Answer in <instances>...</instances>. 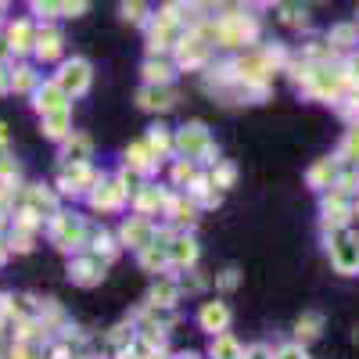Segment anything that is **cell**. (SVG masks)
I'll return each mask as SVG.
<instances>
[{
    "label": "cell",
    "mask_w": 359,
    "mask_h": 359,
    "mask_svg": "<svg viewBox=\"0 0 359 359\" xmlns=\"http://www.w3.org/2000/svg\"><path fill=\"white\" fill-rule=\"evenodd\" d=\"M331 262H334L338 273H359V237H352V233H338V230H334Z\"/></svg>",
    "instance_id": "cell-1"
},
{
    "label": "cell",
    "mask_w": 359,
    "mask_h": 359,
    "mask_svg": "<svg viewBox=\"0 0 359 359\" xmlns=\"http://www.w3.org/2000/svg\"><path fill=\"white\" fill-rule=\"evenodd\" d=\"M86 83H90V69H86V62H72V65H65V72H62V90H86Z\"/></svg>",
    "instance_id": "cell-2"
},
{
    "label": "cell",
    "mask_w": 359,
    "mask_h": 359,
    "mask_svg": "<svg viewBox=\"0 0 359 359\" xmlns=\"http://www.w3.org/2000/svg\"><path fill=\"white\" fill-rule=\"evenodd\" d=\"M320 331H323V316L320 313H306V316H298V323H294L298 341H313V338H320Z\"/></svg>",
    "instance_id": "cell-3"
},
{
    "label": "cell",
    "mask_w": 359,
    "mask_h": 359,
    "mask_svg": "<svg viewBox=\"0 0 359 359\" xmlns=\"http://www.w3.org/2000/svg\"><path fill=\"white\" fill-rule=\"evenodd\" d=\"M338 180V165L331 162V158H323L320 165H313V172H309V184L313 187H331Z\"/></svg>",
    "instance_id": "cell-4"
},
{
    "label": "cell",
    "mask_w": 359,
    "mask_h": 359,
    "mask_svg": "<svg viewBox=\"0 0 359 359\" xmlns=\"http://www.w3.org/2000/svg\"><path fill=\"white\" fill-rule=\"evenodd\" d=\"M226 320H230V313H226L223 306H205V309H201V323L208 327V331H223Z\"/></svg>",
    "instance_id": "cell-5"
},
{
    "label": "cell",
    "mask_w": 359,
    "mask_h": 359,
    "mask_svg": "<svg viewBox=\"0 0 359 359\" xmlns=\"http://www.w3.org/2000/svg\"><path fill=\"white\" fill-rule=\"evenodd\" d=\"M331 43L334 47H355L359 43V25H334L331 29Z\"/></svg>",
    "instance_id": "cell-6"
},
{
    "label": "cell",
    "mask_w": 359,
    "mask_h": 359,
    "mask_svg": "<svg viewBox=\"0 0 359 359\" xmlns=\"http://www.w3.org/2000/svg\"><path fill=\"white\" fill-rule=\"evenodd\" d=\"M341 158L345 162H352V165H359V123L345 133V144H341Z\"/></svg>",
    "instance_id": "cell-7"
},
{
    "label": "cell",
    "mask_w": 359,
    "mask_h": 359,
    "mask_svg": "<svg viewBox=\"0 0 359 359\" xmlns=\"http://www.w3.org/2000/svg\"><path fill=\"white\" fill-rule=\"evenodd\" d=\"M165 108L169 104V94H165V90H147V94H144V108Z\"/></svg>",
    "instance_id": "cell-8"
},
{
    "label": "cell",
    "mask_w": 359,
    "mask_h": 359,
    "mask_svg": "<svg viewBox=\"0 0 359 359\" xmlns=\"http://www.w3.org/2000/svg\"><path fill=\"white\" fill-rule=\"evenodd\" d=\"M57 54V33H43L40 36V57H54Z\"/></svg>",
    "instance_id": "cell-9"
},
{
    "label": "cell",
    "mask_w": 359,
    "mask_h": 359,
    "mask_svg": "<svg viewBox=\"0 0 359 359\" xmlns=\"http://www.w3.org/2000/svg\"><path fill=\"white\" fill-rule=\"evenodd\" d=\"M284 22H291V25H298V22H306V11L298 8V4H284Z\"/></svg>",
    "instance_id": "cell-10"
},
{
    "label": "cell",
    "mask_w": 359,
    "mask_h": 359,
    "mask_svg": "<svg viewBox=\"0 0 359 359\" xmlns=\"http://www.w3.org/2000/svg\"><path fill=\"white\" fill-rule=\"evenodd\" d=\"M176 259H180V262H191V259H194V245H191V241H180Z\"/></svg>",
    "instance_id": "cell-11"
},
{
    "label": "cell",
    "mask_w": 359,
    "mask_h": 359,
    "mask_svg": "<svg viewBox=\"0 0 359 359\" xmlns=\"http://www.w3.org/2000/svg\"><path fill=\"white\" fill-rule=\"evenodd\" d=\"M147 76H151V79H169V65H147Z\"/></svg>",
    "instance_id": "cell-12"
},
{
    "label": "cell",
    "mask_w": 359,
    "mask_h": 359,
    "mask_svg": "<svg viewBox=\"0 0 359 359\" xmlns=\"http://www.w3.org/2000/svg\"><path fill=\"white\" fill-rule=\"evenodd\" d=\"M86 151H90V144H86V140H76V144H69V158H72V155H79V162H83V155H86Z\"/></svg>",
    "instance_id": "cell-13"
},
{
    "label": "cell",
    "mask_w": 359,
    "mask_h": 359,
    "mask_svg": "<svg viewBox=\"0 0 359 359\" xmlns=\"http://www.w3.org/2000/svg\"><path fill=\"white\" fill-rule=\"evenodd\" d=\"M280 359H306V352L298 345H287V348H280Z\"/></svg>",
    "instance_id": "cell-14"
},
{
    "label": "cell",
    "mask_w": 359,
    "mask_h": 359,
    "mask_svg": "<svg viewBox=\"0 0 359 359\" xmlns=\"http://www.w3.org/2000/svg\"><path fill=\"white\" fill-rule=\"evenodd\" d=\"M83 8H86V0H62V11H69V15H76Z\"/></svg>",
    "instance_id": "cell-15"
},
{
    "label": "cell",
    "mask_w": 359,
    "mask_h": 359,
    "mask_svg": "<svg viewBox=\"0 0 359 359\" xmlns=\"http://www.w3.org/2000/svg\"><path fill=\"white\" fill-rule=\"evenodd\" d=\"M252 359H266V352H262V348H255V352H252Z\"/></svg>",
    "instance_id": "cell-16"
},
{
    "label": "cell",
    "mask_w": 359,
    "mask_h": 359,
    "mask_svg": "<svg viewBox=\"0 0 359 359\" xmlns=\"http://www.w3.org/2000/svg\"><path fill=\"white\" fill-rule=\"evenodd\" d=\"M352 216H359V201H355V205H352Z\"/></svg>",
    "instance_id": "cell-17"
},
{
    "label": "cell",
    "mask_w": 359,
    "mask_h": 359,
    "mask_svg": "<svg viewBox=\"0 0 359 359\" xmlns=\"http://www.w3.org/2000/svg\"><path fill=\"white\" fill-rule=\"evenodd\" d=\"M352 341H355V345H359V327H355V334H352Z\"/></svg>",
    "instance_id": "cell-18"
}]
</instances>
